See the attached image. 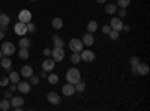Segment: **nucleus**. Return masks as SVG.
<instances>
[{"mask_svg": "<svg viewBox=\"0 0 150 111\" xmlns=\"http://www.w3.org/2000/svg\"><path fill=\"white\" fill-rule=\"evenodd\" d=\"M80 80H81V74H80V71L77 68H71V69L66 71V81L68 83L75 84V83H78Z\"/></svg>", "mask_w": 150, "mask_h": 111, "instance_id": "f257e3e1", "label": "nucleus"}, {"mask_svg": "<svg viewBox=\"0 0 150 111\" xmlns=\"http://www.w3.org/2000/svg\"><path fill=\"white\" fill-rule=\"evenodd\" d=\"M83 48H84V44H83L81 39H78V38H72V39L69 41V50H71L72 53H81V51H83Z\"/></svg>", "mask_w": 150, "mask_h": 111, "instance_id": "f03ea898", "label": "nucleus"}, {"mask_svg": "<svg viewBox=\"0 0 150 111\" xmlns=\"http://www.w3.org/2000/svg\"><path fill=\"white\" fill-rule=\"evenodd\" d=\"M2 53H3V56H8V57H11L12 54H15V51H17V48H15V45L12 44V42H3L2 44Z\"/></svg>", "mask_w": 150, "mask_h": 111, "instance_id": "7ed1b4c3", "label": "nucleus"}, {"mask_svg": "<svg viewBox=\"0 0 150 111\" xmlns=\"http://www.w3.org/2000/svg\"><path fill=\"white\" fill-rule=\"evenodd\" d=\"M51 59L54 62H62L65 59V50H63V48H60V47H54L51 50Z\"/></svg>", "mask_w": 150, "mask_h": 111, "instance_id": "20e7f679", "label": "nucleus"}, {"mask_svg": "<svg viewBox=\"0 0 150 111\" xmlns=\"http://www.w3.org/2000/svg\"><path fill=\"white\" fill-rule=\"evenodd\" d=\"M11 108H14L15 111H20V110H23V107H24V99L21 96H15V98H11Z\"/></svg>", "mask_w": 150, "mask_h": 111, "instance_id": "39448f33", "label": "nucleus"}, {"mask_svg": "<svg viewBox=\"0 0 150 111\" xmlns=\"http://www.w3.org/2000/svg\"><path fill=\"white\" fill-rule=\"evenodd\" d=\"M18 21L24 23V24H27L29 21H32V12L29 9H23L20 11V14H18Z\"/></svg>", "mask_w": 150, "mask_h": 111, "instance_id": "423d86ee", "label": "nucleus"}, {"mask_svg": "<svg viewBox=\"0 0 150 111\" xmlns=\"http://www.w3.org/2000/svg\"><path fill=\"white\" fill-rule=\"evenodd\" d=\"M80 56H81V60L86 62V63H89V62H93V60L96 59L95 53L90 51V50H83V51L80 53Z\"/></svg>", "mask_w": 150, "mask_h": 111, "instance_id": "0eeeda50", "label": "nucleus"}, {"mask_svg": "<svg viewBox=\"0 0 150 111\" xmlns=\"http://www.w3.org/2000/svg\"><path fill=\"white\" fill-rule=\"evenodd\" d=\"M110 27L112 30H117V32H122V27H123V23H122V18H117V17H112L111 21H110Z\"/></svg>", "mask_w": 150, "mask_h": 111, "instance_id": "6e6552de", "label": "nucleus"}, {"mask_svg": "<svg viewBox=\"0 0 150 111\" xmlns=\"http://www.w3.org/2000/svg\"><path fill=\"white\" fill-rule=\"evenodd\" d=\"M30 87H32V84L30 83H27V81H18L17 83V90L20 92V93H29L30 92Z\"/></svg>", "mask_w": 150, "mask_h": 111, "instance_id": "1a4fd4ad", "label": "nucleus"}, {"mask_svg": "<svg viewBox=\"0 0 150 111\" xmlns=\"http://www.w3.org/2000/svg\"><path fill=\"white\" fill-rule=\"evenodd\" d=\"M135 69H137V75H140V77H144V75H147V74H149V65L141 63V62L135 66Z\"/></svg>", "mask_w": 150, "mask_h": 111, "instance_id": "9d476101", "label": "nucleus"}, {"mask_svg": "<svg viewBox=\"0 0 150 111\" xmlns=\"http://www.w3.org/2000/svg\"><path fill=\"white\" fill-rule=\"evenodd\" d=\"M47 101L50 102V104H53V105H59L60 104V96L56 93V92H50L48 95H47Z\"/></svg>", "mask_w": 150, "mask_h": 111, "instance_id": "9b49d317", "label": "nucleus"}, {"mask_svg": "<svg viewBox=\"0 0 150 111\" xmlns=\"http://www.w3.org/2000/svg\"><path fill=\"white\" fill-rule=\"evenodd\" d=\"M62 93H63L65 96H72L75 93V86L72 83H66L63 87H62Z\"/></svg>", "mask_w": 150, "mask_h": 111, "instance_id": "f8f14e48", "label": "nucleus"}, {"mask_svg": "<svg viewBox=\"0 0 150 111\" xmlns=\"http://www.w3.org/2000/svg\"><path fill=\"white\" fill-rule=\"evenodd\" d=\"M14 30H15V33H17V35H20V36H24V35L27 33V26H26V24H24V23L18 21V23L15 24Z\"/></svg>", "mask_w": 150, "mask_h": 111, "instance_id": "ddd939ff", "label": "nucleus"}, {"mask_svg": "<svg viewBox=\"0 0 150 111\" xmlns=\"http://www.w3.org/2000/svg\"><path fill=\"white\" fill-rule=\"evenodd\" d=\"M54 66H56V62H54L53 59H45V60L42 62V69L47 71V72H51V71L54 69Z\"/></svg>", "mask_w": 150, "mask_h": 111, "instance_id": "4468645a", "label": "nucleus"}, {"mask_svg": "<svg viewBox=\"0 0 150 111\" xmlns=\"http://www.w3.org/2000/svg\"><path fill=\"white\" fill-rule=\"evenodd\" d=\"M83 44L86 45V47H92L93 44H95V38H93V33H89V32H87L84 36H83Z\"/></svg>", "mask_w": 150, "mask_h": 111, "instance_id": "2eb2a0df", "label": "nucleus"}, {"mask_svg": "<svg viewBox=\"0 0 150 111\" xmlns=\"http://www.w3.org/2000/svg\"><path fill=\"white\" fill-rule=\"evenodd\" d=\"M30 75H33V68H32L30 65L23 66V68H21V77H26V78H29Z\"/></svg>", "mask_w": 150, "mask_h": 111, "instance_id": "dca6fc26", "label": "nucleus"}, {"mask_svg": "<svg viewBox=\"0 0 150 111\" xmlns=\"http://www.w3.org/2000/svg\"><path fill=\"white\" fill-rule=\"evenodd\" d=\"M51 26H53V29H56V30H60L62 27H63V20H62L60 17H56V18H53V21H51Z\"/></svg>", "mask_w": 150, "mask_h": 111, "instance_id": "f3484780", "label": "nucleus"}, {"mask_svg": "<svg viewBox=\"0 0 150 111\" xmlns=\"http://www.w3.org/2000/svg\"><path fill=\"white\" fill-rule=\"evenodd\" d=\"M0 65H2V68H3V69H11L12 62H11V59H9L8 56H3L2 59H0Z\"/></svg>", "mask_w": 150, "mask_h": 111, "instance_id": "a211bd4d", "label": "nucleus"}, {"mask_svg": "<svg viewBox=\"0 0 150 111\" xmlns=\"http://www.w3.org/2000/svg\"><path fill=\"white\" fill-rule=\"evenodd\" d=\"M105 12L108 15H114L116 12H117V5L116 3H108L105 5Z\"/></svg>", "mask_w": 150, "mask_h": 111, "instance_id": "6ab92c4d", "label": "nucleus"}, {"mask_svg": "<svg viewBox=\"0 0 150 111\" xmlns=\"http://www.w3.org/2000/svg\"><path fill=\"white\" fill-rule=\"evenodd\" d=\"M20 74L18 72H15V71H12L9 75H8V78H9V83H14V84H17L18 81H20Z\"/></svg>", "mask_w": 150, "mask_h": 111, "instance_id": "aec40b11", "label": "nucleus"}, {"mask_svg": "<svg viewBox=\"0 0 150 111\" xmlns=\"http://www.w3.org/2000/svg\"><path fill=\"white\" fill-rule=\"evenodd\" d=\"M96 30H98V23L95 20L87 23V32H89V33H95Z\"/></svg>", "mask_w": 150, "mask_h": 111, "instance_id": "412c9836", "label": "nucleus"}, {"mask_svg": "<svg viewBox=\"0 0 150 111\" xmlns=\"http://www.w3.org/2000/svg\"><path fill=\"white\" fill-rule=\"evenodd\" d=\"M53 44H54V47L65 48V42H63V39H62L60 36H57V35H54V36H53Z\"/></svg>", "mask_w": 150, "mask_h": 111, "instance_id": "4be33fe9", "label": "nucleus"}, {"mask_svg": "<svg viewBox=\"0 0 150 111\" xmlns=\"http://www.w3.org/2000/svg\"><path fill=\"white\" fill-rule=\"evenodd\" d=\"M0 110H2V111H9L11 110V101L6 99V98L3 101H0Z\"/></svg>", "mask_w": 150, "mask_h": 111, "instance_id": "5701e85b", "label": "nucleus"}, {"mask_svg": "<svg viewBox=\"0 0 150 111\" xmlns=\"http://www.w3.org/2000/svg\"><path fill=\"white\" fill-rule=\"evenodd\" d=\"M18 56L21 60H27L29 59V48H20V51H18Z\"/></svg>", "mask_w": 150, "mask_h": 111, "instance_id": "b1692460", "label": "nucleus"}, {"mask_svg": "<svg viewBox=\"0 0 150 111\" xmlns=\"http://www.w3.org/2000/svg\"><path fill=\"white\" fill-rule=\"evenodd\" d=\"M74 86H75V92H80V93H83V92L86 90V83H84L83 80H80L78 83H75Z\"/></svg>", "mask_w": 150, "mask_h": 111, "instance_id": "393cba45", "label": "nucleus"}, {"mask_svg": "<svg viewBox=\"0 0 150 111\" xmlns=\"http://www.w3.org/2000/svg\"><path fill=\"white\" fill-rule=\"evenodd\" d=\"M9 23H11V17L9 15H6V14L0 15V26H8Z\"/></svg>", "mask_w": 150, "mask_h": 111, "instance_id": "a878e982", "label": "nucleus"}, {"mask_svg": "<svg viewBox=\"0 0 150 111\" xmlns=\"http://www.w3.org/2000/svg\"><path fill=\"white\" fill-rule=\"evenodd\" d=\"M18 45H20V48H29V47L32 45V42H30V39H27V38H21L20 42H18Z\"/></svg>", "mask_w": 150, "mask_h": 111, "instance_id": "bb28decb", "label": "nucleus"}, {"mask_svg": "<svg viewBox=\"0 0 150 111\" xmlns=\"http://www.w3.org/2000/svg\"><path fill=\"white\" fill-rule=\"evenodd\" d=\"M108 36H110V39H111V41H119V38H120V32L111 29L110 33H108Z\"/></svg>", "mask_w": 150, "mask_h": 111, "instance_id": "cd10ccee", "label": "nucleus"}, {"mask_svg": "<svg viewBox=\"0 0 150 111\" xmlns=\"http://www.w3.org/2000/svg\"><path fill=\"white\" fill-rule=\"evenodd\" d=\"M47 80H48L50 84H57V83H59V75H56V74H51V75L47 77Z\"/></svg>", "mask_w": 150, "mask_h": 111, "instance_id": "c85d7f7f", "label": "nucleus"}, {"mask_svg": "<svg viewBox=\"0 0 150 111\" xmlns=\"http://www.w3.org/2000/svg\"><path fill=\"white\" fill-rule=\"evenodd\" d=\"M71 62H72L74 65L80 63V62H81V56H80V53H74V54L71 56Z\"/></svg>", "mask_w": 150, "mask_h": 111, "instance_id": "c756f323", "label": "nucleus"}, {"mask_svg": "<svg viewBox=\"0 0 150 111\" xmlns=\"http://www.w3.org/2000/svg\"><path fill=\"white\" fill-rule=\"evenodd\" d=\"M119 8H128L131 5V0H117V3H116Z\"/></svg>", "mask_w": 150, "mask_h": 111, "instance_id": "7c9ffc66", "label": "nucleus"}, {"mask_svg": "<svg viewBox=\"0 0 150 111\" xmlns=\"http://www.w3.org/2000/svg\"><path fill=\"white\" fill-rule=\"evenodd\" d=\"M140 62H141V60H140L138 57H135V56H134V57L129 59V65H131V66H137V65L140 63Z\"/></svg>", "mask_w": 150, "mask_h": 111, "instance_id": "2f4dec72", "label": "nucleus"}, {"mask_svg": "<svg viewBox=\"0 0 150 111\" xmlns=\"http://www.w3.org/2000/svg\"><path fill=\"white\" fill-rule=\"evenodd\" d=\"M29 80H30V84H33V86H38V84H39V77H36V75H30Z\"/></svg>", "mask_w": 150, "mask_h": 111, "instance_id": "473e14b6", "label": "nucleus"}, {"mask_svg": "<svg viewBox=\"0 0 150 111\" xmlns=\"http://www.w3.org/2000/svg\"><path fill=\"white\" fill-rule=\"evenodd\" d=\"M26 26H27V32H29V33H33V32L36 30V26H35V24H33L32 21H29V23L26 24Z\"/></svg>", "mask_w": 150, "mask_h": 111, "instance_id": "72a5a7b5", "label": "nucleus"}, {"mask_svg": "<svg viewBox=\"0 0 150 111\" xmlns=\"http://www.w3.org/2000/svg\"><path fill=\"white\" fill-rule=\"evenodd\" d=\"M8 84H9V78L8 77H2V78H0V86H2V87H6Z\"/></svg>", "mask_w": 150, "mask_h": 111, "instance_id": "f704fd0d", "label": "nucleus"}, {"mask_svg": "<svg viewBox=\"0 0 150 111\" xmlns=\"http://www.w3.org/2000/svg\"><path fill=\"white\" fill-rule=\"evenodd\" d=\"M126 15H128L126 8H120L119 9V18H123V17H126Z\"/></svg>", "mask_w": 150, "mask_h": 111, "instance_id": "c9c22d12", "label": "nucleus"}, {"mask_svg": "<svg viewBox=\"0 0 150 111\" xmlns=\"http://www.w3.org/2000/svg\"><path fill=\"white\" fill-rule=\"evenodd\" d=\"M101 30H102V33H104V35H108V33H110V30H111V27L105 24V26H102V29H101Z\"/></svg>", "mask_w": 150, "mask_h": 111, "instance_id": "e433bc0d", "label": "nucleus"}, {"mask_svg": "<svg viewBox=\"0 0 150 111\" xmlns=\"http://www.w3.org/2000/svg\"><path fill=\"white\" fill-rule=\"evenodd\" d=\"M44 56L50 57V56H51V50H50V48H45V50H44Z\"/></svg>", "mask_w": 150, "mask_h": 111, "instance_id": "4c0bfd02", "label": "nucleus"}, {"mask_svg": "<svg viewBox=\"0 0 150 111\" xmlns=\"http://www.w3.org/2000/svg\"><path fill=\"white\" fill-rule=\"evenodd\" d=\"M9 90H11V92H15V90H17V84L11 83V86H9Z\"/></svg>", "mask_w": 150, "mask_h": 111, "instance_id": "58836bf2", "label": "nucleus"}, {"mask_svg": "<svg viewBox=\"0 0 150 111\" xmlns=\"http://www.w3.org/2000/svg\"><path fill=\"white\" fill-rule=\"evenodd\" d=\"M5 98H6V99H11V98H12V92L9 90V92H5Z\"/></svg>", "mask_w": 150, "mask_h": 111, "instance_id": "ea45409f", "label": "nucleus"}, {"mask_svg": "<svg viewBox=\"0 0 150 111\" xmlns=\"http://www.w3.org/2000/svg\"><path fill=\"white\" fill-rule=\"evenodd\" d=\"M39 77H41V78H47V77H48V75H47V71L42 69V72H41V75H39Z\"/></svg>", "mask_w": 150, "mask_h": 111, "instance_id": "a19ab883", "label": "nucleus"}, {"mask_svg": "<svg viewBox=\"0 0 150 111\" xmlns=\"http://www.w3.org/2000/svg\"><path fill=\"white\" fill-rule=\"evenodd\" d=\"M5 38V32H2V30H0V41H2Z\"/></svg>", "mask_w": 150, "mask_h": 111, "instance_id": "79ce46f5", "label": "nucleus"}, {"mask_svg": "<svg viewBox=\"0 0 150 111\" xmlns=\"http://www.w3.org/2000/svg\"><path fill=\"white\" fill-rule=\"evenodd\" d=\"M96 2H98V3H107L108 0H96Z\"/></svg>", "mask_w": 150, "mask_h": 111, "instance_id": "37998d69", "label": "nucleus"}, {"mask_svg": "<svg viewBox=\"0 0 150 111\" xmlns=\"http://www.w3.org/2000/svg\"><path fill=\"white\" fill-rule=\"evenodd\" d=\"M3 57V53H2V50H0V59H2Z\"/></svg>", "mask_w": 150, "mask_h": 111, "instance_id": "c03bdc74", "label": "nucleus"}, {"mask_svg": "<svg viewBox=\"0 0 150 111\" xmlns=\"http://www.w3.org/2000/svg\"><path fill=\"white\" fill-rule=\"evenodd\" d=\"M30 2H36V0H30Z\"/></svg>", "mask_w": 150, "mask_h": 111, "instance_id": "a18cd8bd", "label": "nucleus"}, {"mask_svg": "<svg viewBox=\"0 0 150 111\" xmlns=\"http://www.w3.org/2000/svg\"><path fill=\"white\" fill-rule=\"evenodd\" d=\"M0 15H2V11H0Z\"/></svg>", "mask_w": 150, "mask_h": 111, "instance_id": "49530a36", "label": "nucleus"}]
</instances>
